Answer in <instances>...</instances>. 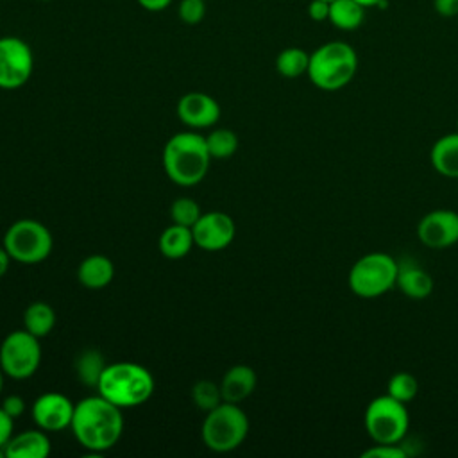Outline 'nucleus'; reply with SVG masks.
<instances>
[{"instance_id": "1", "label": "nucleus", "mask_w": 458, "mask_h": 458, "mask_svg": "<svg viewBox=\"0 0 458 458\" xmlns=\"http://www.w3.org/2000/svg\"><path fill=\"white\" fill-rule=\"evenodd\" d=\"M70 428L84 449L104 453L116 445L123 433L122 408L100 394L84 397L75 404Z\"/></svg>"}, {"instance_id": "2", "label": "nucleus", "mask_w": 458, "mask_h": 458, "mask_svg": "<svg viewBox=\"0 0 458 458\" xmlns=\"http://www.w3.org/2000/svg\"><path fill=\"white\" fill-rule=\"evenodd\" d=\"M209 163L206 136L199 132H177L165 143L163 166L168 179L179 186L199 184L206 177Z\"/></svg>"}, {"instance_id": "3", "label": "nucleus", "mask_w": 458, "mask_h": 458, "mask_svg": "<svg viewBox=\"0 0 458 458\" xmlns=\"http://www.w3.org/2000/svg\"><path fill=\"white\" fill-rule=\"evenodd\" d=\"M97 390L122 410L134 408L147 403L154 394V376L140 363L114 361L106 365Z\"/></svg>"}, {"instance_id": "4", "label": "nucleus", "mask_w": 458, "mask_h": 458, "mask_svg": "<svg viewBox=\"0 0 458 458\" xmlns=\"http://www.w3.org/2000/svg\"><path fill=\"white\" fill-rule=\"evenodd\" d=\"M358 72V54L345 41H327L310 54L308 77L324 91L345 88Z\"/></svg>"}, {"instance_id": "5", "label": "nucleus", "mask_w": 458, "mask_h": 458, "mask_svg": "<svg viewBox=\"0 0 458 458\" xmlns=\"http://www.w3.org/2000/svg\"><path fill=\"white\" fill-rule=\"evenodd\" d=\"M249 433V419L236 403L222 401L206 411L200 426L204 445L215 453H229L242 445Z\"/></svg>"}, {"instance_id": "6", "label": "nucleus", "mask_w": 458, "mask_h": 458, "mask_svg": "<svg viewBox=\"0 0 458 458\" xmlns=\"http://www.w3.org/2000/svg\"><path fill=\"white\" fill-rule=\"evenodd\" d=\"M399 263L386 252H369L349 270V288L363 299H374L395 286Z\"/></svg>"}, {"instance_id": "7", "label": "nucleus", "mask_w": 458, "mask_h": 458, "mask_svg": "<svg viewBox=\"0 0 458 458\" xmlns=\"http://www.w3.org/2000/svg\"><path fill=\"white\" fill-rule=\"evenodd\" d=\"M52 245L50 231L34 218L16 220L4 234V247L11 259L23 265L45 261L52 252Z\"/></svg>"}, {"instance_id": "8", "label": "nucleus", "mask_w": 458, "mask_h": 458, "mask_svg": "<svg viewBox=\"0 0 458 458\" xmlns=\"http://www.w3.org/2000/svg\"><path fill=\"white\" fill-rule=\"evenodd\" d=\"M363 422L367 435L376 444H397L408 431L410 417L404 403L385 394L369 403Z\"/></svg>"}, {"instance_id": "9", "label": "nucleus", "mask_w": 458, "mask_h": 458, "mask_svg": "<svg viewBox=\"0 0 458 458\" xmlns=\"http://www.w3.org/2000/svg\"><path fill=\"white\" fill-rule=\"evenodd\" d=\"M41 363L39 338L27 329L11 331L0 344V369L7 377L27 379Z\"/></svg>"}, {"instance_id": "10", "label": "nucleus", "mask_w": 458, "mask_h": 458, "mask_svg": "<svg viewBox=\"0 0 458 458\" xmlns=\"http://www.w3.org/2000/svg\"><path fill=\"white\" fill-rule=\"evenodd\" d=\"M34 72V54L18 36H0V89H18Z\"/></svg>"}, {"instance_id": "11", "label": "nucleus", "mask_w": 458, "mask_h": 458, "mask_svg": "<svg viewBox=\"0 0 458 458\" xmlns=\"http://www.w3.org/2000/svg\"><path fill=\"white\" fill-rule=\"evenodd\" d=\"M193 242L202 250L216 252L231 245L236 234L234 220L224 211H208L191 227Z\"/></svg>"}, {"instance_id": "12", "label": "nucleus", "mask_w": 458, "mask_h": 458, "mask_svg": "<svg viewBox=\"0 0 458 458\" xmlns=\"http://www.w3.org/2000/svg\"><path fill=\"white\" fill-rule=\"evenodd\" d=\"M417 236L429 249H447L458 243V213L453 209L426 213L417 225Z\"/></svg>"}, {"instance_id": "13", "label": "nucleus", "mask_w": 458, "mask_h": 458, "mask_svg": "<svg viewBox=\"0 0 458 458\" xmlns=\"http://www.w3.org/2000/svg\"><path fill=\"white\" fill-rule=\"evenodd\" d=\"M75 404L59 392L41 394L32 403V420L45 431H61L72 424Z\"/></svg>"}, {"instance_id": "14", "label": "nucleus", "mask_w": 458, "mask_h": 458, "mask_svg": "<svg viewBox=\"0 0 458 458\" xmlns=\"http://www.w3.org/2000/svg\"><path fill=\"white\" fill-rule=\"evenodd\" d=\"M177 116L179 120L191 129L211 127L220 118L218 102L202 91H190L182 95L177 102Z\"/></svg>"}, {"instance_id": "15", "label": "nucleus", "mask_w": 458, "mask_h": 458, "mask_svg": "<svg viewBox=\"0 0 458 458\" xmlns=\"http://www.w3.org/2000/svg\"><path fill=\"white\" fill-rule=\"evenodd\" d=\"M256 383H258V377L252 367L233 365L220 381L222 399L227 403L240 404L243 399H247L254 392Z\"/></svg>"}, {"instance_id": "16", "label": "nucleus", "mask_w": 458, "mask_h": 458, "mask_svg": "<svg viewBox=\"0 0 458 458\" xmlns=\"http://www.w3.org/2000/svg\"><path fill=\"white\" fill-rule=\"evenodd\" d=\"M50 453V440L45 429H29L13 435L5 444L7 458H47Z\"/></svg>"}, {"instance_id": "17", "label": "nucleus", "mask_w": 458, "mask_h": 458, "mask_svg": "<svg viewBox=\"0 0 458 458\" xmlns=\"http://www.w3.org/2000/svg\"><path fill=\"white\" fill-rule=\"evenodd\" d=\"M113 276H114V265L104 254L86 256L77 268V277L81 284L89 290H100L107 286L113 281Z\"/></svg>"}, {"instance_id": "18", "label": "nucleus", "mask_w": 458, "mask_h": 458, "mask_svg": "<svg viewBox=\"0 0 458 458\" xmlns=\"http://www.w3.org/2000/svg\"><path fill=\"white\" fill-rule=\"evenodd\" d=\"M429 161L437 174L449 179H458V131L445 134L433 143Z\"/></svg>"}, {"instance_id": "19", "label": "nucleus", "mask_w": 458, "mask_h": 458, "mask_svg": "<svg viewBox=\"0 0 458 458\" xmlns=\"http://www.w3.org/2000/svg\"><path fill=\"white\" fill-rule=\"evenodd\" d=\"M395 286L406 297H410L413 301H420V299H426L433 292V277L419 265L404 263V265H399Z\"/></svg>"}, {"instance_id": "20", "label": "nucleus", "mask_w": 458, "mask_h": 458, "mask_svg": "<svg viewBox=\"0 0 458 458\" xmlns=\"http://www.w3.org/2000/svg\"><path fill=\"white\" fill-rule=\"evenodd\" d=\"M193 245H195V242H193L191 227L174 224V222L161 233L159 242H157L159 252L168 259L184 258L191 250Z\"/></svg>"}, {"instance_id": "21", "label": "nucleus", "mask_w": 458, "mask_h": 458, "mask_svg": "<svg viewBox=\"0 0 458 458\" xmlns=\"http://www.w3.org/2000/svg\"><path fill=\"white\" fill-rule=\"evenodd\" d=\"M55 326V311L45 301L30 302L23 311V327L38 338L47 336Z\"/></svg>"}, {"instance_id": "22", "label": "nucleus", "mask_w": 458, "mask_h": 458, "mask_svg": "<svg viewBox=\"0 0 458 458\" xmlns=\"http://www.w3.org/2000/svg\"><path fill=\"white\" fill-rule=\"evenodd\" d=\"M106 365L107 363L98 349H84L75 356L73 370L82 385L97 386Z\"/></svg>"}, {"instance_id": "23", "label": "nucleus", "mask_w": 458, "mask_h": 458, "mask_svg": "<svg viewBox=\"0 0 458 458\" xmlns=\"http://www.w3.org/2000/svg\"><path fill=\"white\" fill-rule=\"evenodd\" d=\"M365 20V7L356 0H331L329 21L340 30H354Z\"/></svg>"}, {"instance_id": "24", "label": "nucleus", "mask_w": 458, "mask_h": 458, "mask_svg": "<svg viewBox=\"0 0 458 458\" xmlns=\"http://www.w3.org/2000/svg\"><path fill=\"white\" fill-rule=\"evenodd\" d=\"M308 64H310V54L299 47L283 48L276 57V70L279 75L286 79H297L308 73Z\"/></svg>"}, {"instance_id": "25", "label": "nucleus", "mask_w": 458, "mask_h": 458, "mask_svg": "<svg viewBox=\"0 0 458 458\" xmlns=\"http://www.w3.org/2000/svg\"><path fill=\"white\" fill-rule=\"evenodd\" d=\"M211 159H227L238 150V136L231 129H215L206 136Z\"/></svg>"}, {"instance_id": "26", "label": "nucleus", "mask_w": 458, "mask_h": 458, "mask_svg": "<svg viewBox=\"0 0 458 458\" xmlns=\"http://www.w3.org/2000/svg\"><path fill=\"white\" fill-rule=\"evenodd\" d=\"M191 399H193V404L202 411H209L224 401L220 385L209 379H200L191 386Z\"/></svg>"}, {"instance_id": "27", "label": "nucleus", "mask_w": 458, "mask_h": 458, "mask_svg": "<svg viewBox=\"0 0 458 458\" xmlns=\"http://www.w3.org/2000/svg\"><path fill=\"white\" fill-rule=\"evenodd\" d=\"M386 394L392 395L394 399L401 401V403H410L417 392H419V383L415 379V376H411L410 372H395L386 385Z\"/></svg>"}, {"instance_id": "28", "label": "nucleus", "mask_w": 458, "mask_h": 458, "mask_svg": "<svg viewBox=\"0 0 458 458\" xmlns=\"http://www.w3.org/2000/svg\"><path fill=\"white\" fill-rule=\"evenodd\" d=\"M200 206L190 197H179L170 206V218L174 224H181L186 227H193L200 218Z\"/></svg>"}, {"instance_id": "29", "label": "nucleus", "mask_w": 458, "mask_h": 458, "mask_svg": "<svg viewBox=\"0 0 458 458\" xmlns=\"http://www.w3.org/2000/svg\"><path fill=\"white\" fill-rule=\"evenodd\" d=\"M177 14L186 25H197L206 16V0H181Z\"/></svg>"}, {"instance_id": "30", "label": "nucleus", "mask_w": 458, "mask_h": 458, "mask_svg": "<svg viewBox=\"0 0 458 458\" xmlns=\"http://www.w3.org/2000/svg\"><path fill=\"white\" fill-rule=\"evenodd\" d=\"M361 458H406V451L397 444H376L363 451Z\"/></svg>"}, {"instance_id": "31", "label": "nucleus", "mask_w": 458, "mask_h": 458, "mask_svg": "<svg viewBox=\"0 0 458 458\" xmlns=\"http://www.w3.org/2000/svg\"><path fill=\"white\" fill-rule=\"evenodd\" d=\"M2 410L11 417V419H18L23 410H25V403H23V397L21 395H16V394H11V395H5L2 399Z\"/></svg>"}, {"instance_id": "32", "label": "nucleus", "mask_w": 458, "mask_h": 458, "mask_svg": "<svg viewBox=\"0 0 458 458\" xmlns=\"http://www.w3.org/2000/svg\"><path fill=\"white\" fill-rule=\"evenodd\" d=\"M308 16L313 21H326V20H329V2H326V0H310V4H308Z\"/></svg>"}, {"instance_id": "33", "label": "nucleus", "mask_w": 458, "mask_h": 458, "mask_svg": "<svg viewBox=\"0 0 458 458\" xmlns=\"http://www.w3.org/2000/svg\"><path fill=\"white\" fill-rule=\"evenodd\" d=\"M13 426H14V419H11L0 406V447L4 449L9 438L13 437Z\"/></svg>"}, {"instance_id": "34", "label": "nucleus", "mask_w": 458, "mask_h": 458, "mask_svg": "<svg viewBox=\"0 0 458 458\" xmlns=\"http://www.w3.org/2000/svg\"><path fill=\"white\" fill-rule=\"evenodd\" d=\"M433 7L444 18L458 14V0H433Z\"/></svg>"}, {"instance_id": "35", "label": "nucleus", "mask_w": 458, "mask_h": 458, "mask_svg": "<svg viewBox=\"0 0 458 458\" xmlns=\"http://www.w3.org/2000/svg\"><path fill=\"white\" fill-rule=\"evenodd\" d=\"M145 11H150V13H159V11H165L174 0H136Z\"/></svg>"}, {"instance_id": "36", "label": "nucleus", "mask_w": 458, "mask_h": 458, "mask_svg": "<svg viewBox=\"0 0 458 458\" xmlns=\"http://www.w3.org/2000/svg\"><path fill=\"white\" fill-rule=\"evenodd\" d=\"M9 263H11L9 252L5 250V247H0V277L5 276V272L9 268Z\"/></svg>"}, {"instance_id": "37", "label": "nucleus", "mask_w": 458, "mask_h": 458, "mask_svg": "<svg viewBox=\"0 0 458 458\" xmlns=\"http://www.w3.org/2000/svg\"><path fill=\"white\" fill-rule=\"evenodd\" d=\"M356 2L361 4L365 9H367V7H379V5L385 4V0H356Z\"/></svg>"}, {"instance_id": "38", "label": "nucleus", "mask_w": 458, "mask_h": 458, "mask_svg": "<svg viewBox=\"0 0 458 458\" xmlns=\"http://www.w3.org/2000/svg\"><path fill=\"white\" fill-rule=\"evenodd\" d=\"M4 376H5V374H4V370L0 369V394H2V388H4Z\"/></svg>"}, {"instance_id": "39", "label": "nucleus", "mask_w": 458, "mask_h": 458, "mask_svg": "<svg viewBox=\"0 0 458 458\" xmlns=\"http://www.w3.org/2000/svg\"><path fill=\"white\" fill-rule=\"evenodd\" d=\"M4 456H5V449L0 447V458H4Z\"/></svg>"}, {"instance_id": "40", "label": "nucleus", "mask_w": 458, "mask_h": 458, "mask_svg": "<svg viewBox=\"0 0 458 458\" xmlns=\"http://www.w3.org/2000/svg\"><path fill=\"white\" fill-rule=\"evenodd\" d=\"M38 2H50V0H38Z\"/></svg>"}, {"instance_id": "41", "label": "nucleus", "mask_w": 458, "mask_h": 458, "mask_svg": "<svg viewBox=\"0 0 458 458\" xmlns=\"http://www.w3.org/2000/svg\"><path fill=\"white\" fill-rule=\"evenodd\" d=\"M456 127H458V122H456Z\"/></svg>"}, {"instance_id": "42", "label": "nucleus", "mask_w": 458, "mask_h": 458, "mask_svg": "<svg viewBox=\"0 0 458 458\" xmlns=\"http://www.w3.org/2000/svg\"><path fill=\"white\" fill-rule=\"evenodd\" d=\"M326 2H331V0H326Z\"/></svg>"}]
</instances>
